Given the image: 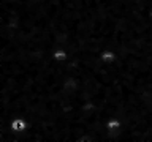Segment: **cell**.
Returning a JSON list of instances; mask_svg holds the SVG:
<instances>
[{
    "mask_svg": "<svg viewBox=\"0 0 152 142\" xmlns=\"http://www.w3.org/2000/svg\"><path fill=\"white\" fill-rule=\"evenodd\" d=\"M116 60H117V54L113 49H104L102 54H100V62H102V63L109 65V63H114Z\"/></svg>",
    "mask_w": 152,
    "mask_h": 142,
    "instance_id": "1",
    "label": "cell"
},
{
    "mask_svg": "<svg viewBox=\"0 0 152 142\" xmlns=\"http://www.w3.org/2000/svg\"><path fill=\"white\" fill-rule=\"evenodd\" d=\"M106 130L108 133L109 131H117L119 128L122 126V122H121V118H116V117H113V118H108V122H106Z\"/></svg>",
    "mask_w": 152,
    "mask_h": 142,
    "instance_id": "2",
    "label": "cell"
}]
</instances>
